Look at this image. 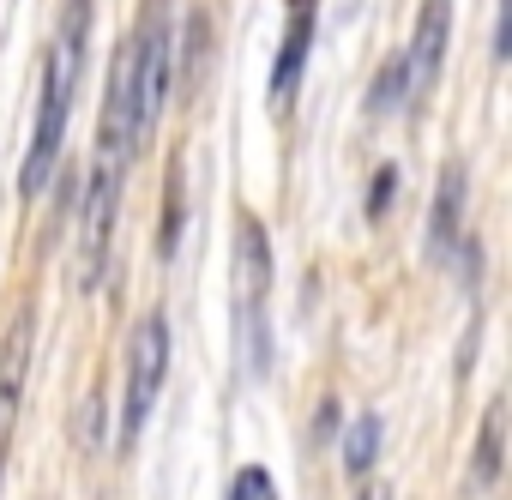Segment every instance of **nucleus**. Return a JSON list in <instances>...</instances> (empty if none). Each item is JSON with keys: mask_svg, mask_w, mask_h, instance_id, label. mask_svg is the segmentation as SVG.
Masks as SVG:
<instances>
[{"mask_svg": "<svg viewBox=\"0 0 512 500\" xmlns=\"http://www.w3.org/2000/svg\"><path fill=\"white\" fill-rule=\"evenodd\" d=\"M374 452H380V422H374V416H362V422L350 428V440H344V470H350V476H362V470L374 464Z\"/></svg>", "mask_w": 512, "mask_h": 500, "instance_id": "8", "label": "nucleus"}, {"mask_svg": "<svg viewBox=\"0 0 512 500\" xmlns=\"http://www.w3.org/2000/svg\"><path fill=\"white\" fill-rule=\"evenodd\" d=\"M458 193H464V175L446 169V187H440V205H434V241H452L458 235Z\"/></svg>", "mask_w": 512, "mask_h": 500, "instance_id": "9", "label": "nucleus"}, {"mask_svg": "<svg viewBox=\"0 0 512 500\" xmlns=\"http://www.w3.org/2000/svg\"><path fill=\"white\" fill-rule=\"evenodd\" d=\"M163 374H169V326L163 314H145L133 326V344H127V392H121V440H139L145 428V410L157 404L163 392Z\"/></svg>", "mask_w": 512, "mask_h": 500, "instance_id": "4", "label": "nucleus"}, {"mask_svg": "<svg viewBox=\"0 0 512 500\" xmlns=\"http://www.w3.org/2000/svg\"><path fill=\"white\" fill-rule=\"evenodd\" d=\"M25 362H31V314H19V326L7 332V350H0V458H7V434L25 398Z\"/></svg>", "mask_w": 512, "mask_h": 500, "instance_id": "6", "label": "nucleus"}, {"mask_svg": "<svg viewBox=\"0 0 512 500\" xmlns=\"http://www.w3.org/2000/svg\"><path fill=\"white\" fill-rule=\"evenodd\" d=\"M266 290H272V247L260 235V223L241 217L235 229V326H241V350L260 374L272 362V344H266Z\"/></svg>", "mask_w": 512, "mask_h": 500, "instance_id": "2", "label": "nucleus"}, {"mask_svg": "<svg viewBox=\"0 0 512 500\" xmlns=\"http://www.w3.org/2000/svg\"><path fill=\"white\" fill-rule=\"evenodd\" d=\"M85 25H91V0H67V7H61V25H55V43H49V61H43L37 139H31V151H25V175H19L25 193H37V187L55 175V163H61L73 91H79V67H85Z\"/></svg>", "mask_w": 512, "mask_h": 500, "instance_id": "1", "label": "nucleus"}, {"mask_svg": "<svg viewBox=\"0 0 512 500\" xmlns=\"http://www.w3.org/2000/svg\"><path fill=\"white\" fill-rule=\"evenodd\" d=\"M229 500H278V488H272V476H266V470H241V476H235V488H229Z\"/></svg>", "mask_w": 512, "mask_h": 500, "instance_id": "11", "label": "nucleus"}, {"mask_svg": "<svg viewBox=\"0 0 512 500\" xmlns=\"http://www.w3.org/2000/svg\"><path fill=\"white\" fill-rule=\"evenodd\" d=\"M302 55H308V0H296V25H290V43H284L278 67H272V97H278V103L290 97V85H296V73H302Z\"/></svg>", "mask_w": 512, "mask_h": 500, "instance_id": "7", "label": "nucleus"}, {"mask_svg": "<svg viewBox=\"0 0 512 500\" xmlns=\"http://www.w3.org/2000/svg\"><path fill=\"white\" fill-rule=\"evenodd\" d=\"M446 31H452V0H422V19H416V37L398 61L404 73V97H428L434 79H440V61H446Z\"/></svg>", "mask_w": 512, "mask_h": 500, "instance_id": "5", "label": "nucleus"}, {"mask_svg": "<svg viewBox=\"0 0 512 500\" xmlns=\"http://www.w3.org/2000/svg\"><path fill=\"white\" fill-rule=\"evenodd\" d=\"M494 470H500V404L488 410V422H482V446H476V482H494Z\"/></svg>", "mask_w": 512, "mask_h": 500, "instance_id": "10", "label": "nucleus"}, {"mask_svg": "<svg viewBox=\"0 0 512 500\" xmlns=\"http://www.w3.org/2000/svg\"><path fill=\"white\" fill-rule=\"evenodd\" d=\"M121 151H97L91 163V187H85V223H79V260H73V284L97 290L103 266H109V235H115V205H121Z\"/></svg>", "mask_w": 512, "mask_h": 500, "instance_id": "3", "label": "nucleus"}]
</instances>
